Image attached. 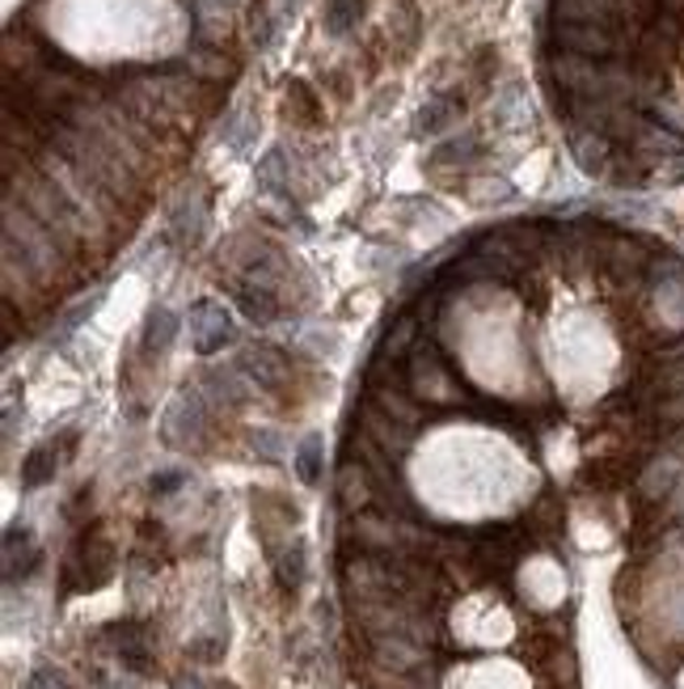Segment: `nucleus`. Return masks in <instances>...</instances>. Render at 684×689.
<instances>
[{
  "mask_svg": "<svg viewBox=\"0 0 684 689\" xmlns=\"http://www.w3.org/2000/svg\"><path fill=\"white\" fill-rule=\"evenodd\" d=\"M203 427H208V407H203V389H187L169 411H165L161 436L178 448H191L203 441Z\"/></svg>",
  "mask_w": 684,
  "mask_h": 689,
  "instance_id": "obj_1",
  "label": "nucleus"
},
{
  "mask_svg": "<svg viewBox=\"0 0 684 689\" xmlns=\"http://www.w3.org/2000/svg\"><path fill=\"white\" fill-rule=\"evenodd\" d=\"M558 43L571 56L604 59L621 52V34H613V26H596V22H558Z\"/></svg>",
  "mask_w": 684,
  "mask_h": 689,
  "instance_id": "obj_2",
  "label": "nucleus"
},
{
  "mask_svg": "<svg viewBox=\"0 0 684 689\" xmlns=\"http://www.w3.org/2000/svg\"><path fill=\"white\" fill-rule=\"evenodd\" d=\"M233 322L216 301H194L191 304V338L199 356H216L224 343H233Z\"/></svg>",
  "mask_w": 684,
  "mask_h": 689,
  "instance_id": "obj_3",
  "label": "nucleus"
},
{
  "mask_svg": "<svg viewBox=\"0 0 684 689\" xmlns=\"http://www.w3.org/2000/svg\"><path fill=\"white\" fill-rule=\"evenodd\" d=\"M406 377H411V386L418 398H436V402L457 398V377H452V368H448L436 352H414Z\"/></svg>",
  "mask_w": 684,
  "mask_h": 689,
  "instance_id": "obj_4",
  "label": "nucleus"
},
{
  "mask_svg": "<svg viewBox=\"0 0 684 689\" xmlns=\"http://www.w3.org/2000/svg\"><path fill=\"white\" fill-rule=\"evenodd\" d=\"M377 478L368 474L363 462L356 457H347L343 466H338V478H334V491H338V503L347 508V512H359V508H368L372 496H377V487H372Z\"/></svg>",
  "mask_w": 684,
  "mask_h": 689,
  "instance_id": "obj_5",
  "label": "nucleus"
},
{
  "mask_svg": "<svg viewBox=\"0 0 684 689\" xmlns=\"http://www.w3.org/2000/svg\"><path fill=\"white\" fill-rule=\"evenodd\" d=\"M242 368H246V377L254 386L274 389L283 381V373H288V359H283V352H274V347H254V352H246Z\"/></svg>",
  "mask_w": 684,
  "mask_h": 689,
  "instance_id": "obj_6",
  "label": "nucleus"
},
{
  "mask_svg": "<svg viewBox=\"0 0 684 689\" xmlns=\"http://www.w3.org/2000/svg\"><path fill=\"white\" fill-rule=\"evenodd\" d=\"M377 660H381L384 668L406 673L414 664H423V647L411 643L406 634H377Z\"/></svg>",
  "mask_w": 684,
  "mask_h": 689,
  "instance_id": "obj_7",
  "label": "nucleus"
},
{
  "mask_svg": "<svg viewBox=\"0 0 684 689\" xmlns=\"http://www.w3.org/2000/svg\"><path fill=\"white\" fill-rule=\"evenodd\" d=\"M571 153H575V162L583 174H592V178L608 174V140L596 136V132H579V136L571 140Z\"/></svg>",
  "mask_w": 684,
  "mask_h": 689,
  "instance_id": "obj_8",
  "label": "nucleus"
},
{
  "mask_svg": "<svg viewBox=\"0 0 684 689\" xmlns=\"http://www.w3.org/2000/svg\"><path fill=\"white\" fill-rule=\"evenodd\" d=\"M178 338V318L169 313V309H153L148 313V326H144V347L148 352H169V343Z\"/></svg>",
  "mask_w": 684,
  "mask_h": 689,
  "instance_id": "obj_9",
  "label": "nucleus"
},
{
  "mask_svg": "<svg viewBox=\"0 0 684 689\" xmlns=\"http://www.w3.org/2000/svg\"><path fill=\"white\" fill-rule=\"evenodd\" d=\"M322 457H326V444H322V436H304L301 448L292 453V466H296V474H301V482H322Z\"/></svg>",
  "mask_w": 684,
  "mask_h": 689,
  "instance_id": "obj_10",
  "label": "nucleus"
},
{
  "mask_svg": "<svg viewBox=\"0 0 684 689\" xmlns=\"http://www.w3.org/2000/svg\"><path fill=\"white\" fill-rule=\"evenodd\" d=\"M457 119V98H436V102H427L423 111H418V136H436V132H444L448 123Z\"/></svg>",
  "mask_w": 684,
  "mask_h": 689,
  "instance_id": "obj_11",
  "label": "nucleus"
},
{
  "mask_svg": "<svg viewBox=\"0 0 684 689\" xmlns=\"http://www.w3.org/2000/svg\"><path fill=\"white\" fill-rule=\"evenodd\" d=\"M55 462H59L55 457V444H38L26 462H22V487H43L55 474Z\"/></svg>",
  "mask_w": 684,
  "mask_h": 689,
  "instance_id": "obj_12",
  "label": "nucleus"
},
{
  "mask_svg": "<svg viewBox=\"0 0 684 689\" xmlns=\"http://www.w3.org/2000/svg\"><path fill=\"white\" fill-rule=\"evenodd\" d=\"M494 119H498V127H524L528 111H524L520 85H507V89L494 98Z\"/></svg>",
  "mask_w": 684,
  "mask_h": 689,
  "instance_id": "obj_13",
  "label": "nucleus"
},
{
  "mask_svg": "<svg viewBox=\"0 0 684 689\" xmlns=\"http://www.w3.org/2000/svg\"><path fill=\"white\" fill-rule=\"evenodd\" d=\"M676 474H681V462H672V457H663V462H655V466L647 469V478H642V491L651 499L668 496L672 487H676Z\"/></svg>",
  "mask_w": 684,
  "mask_h": 689,
  "instance_id": "obj_14",
  "label": "nucleus"
},
{
  "mask_svg": "<svg viewBox=\"0 0 684 689\" xmlns=\"http://www.w3.org/2000/svg\"><path fill=\"white\" fill-rule=\"evenodd\" d=\"M363 13V0H329L326 4V30L329 34H347Z\"/></svg>",
  "mask_w": 684,
  "mask_h": 689,
  "instance_id": "obj_15",
  "label": "nucleus"
},
{
  "mask_svg": "<svg viewBox=\"0 0 684 689\" xmlns=\"http://www.w3.org/2000/svg\"><path fill=\"white\" fill-rule=\"evenodd\" d=\"M249 444H254V453H258L262 462H283V453H288V441H283L279 427H258V432L249 436Z\"/></svg>",
  "mask_w": 684,
  "mask_h": 689,
  "instance_id": "obj_16",
  "label": "nucleus"
},
{
  "mask_svg": "<svg viewBox=\"0 0 684 689\" xmlns=\"http://www.w3.org/2000/svg\"><path fill=\"white\" fill-rule=\"evenodd\" d=\"M26 689H72V681L55 664H34L26 673Z\"/></svg>",
  "mask_w": 684,
  "mask_h": 689,
  "instance_id": "obj_17",
  "label": "nucleus"
},
{
  "mask_svg": "<svg viewBox=\"0 0 684 689\" xmlns=\"http://www.w3.org/2000/svg\"><path fill=\"white\" fill-rule=\"evenodd\" d=\"M279 579H283V588H301V579H304V546L301 542H292V551L283 554V563H279Z\"/></svg>",
  "mask_w": 684,
  "mask_h": 689,
  "instance_id": "obj_18",
  "label": "nucleus"
},
{
  "mask_svg": "<svg viewBox=\"0 0 684 689\" xmlns=\"http://www.w3.org/2000/svg\"><path fill=\"white\" fill-rule=\"evenodd\" d=\"M258 187H262V191H283V153H279V148L262 157V166H258Z\"/></svg>",
  "mask_w": 684,
  "mask_h": 689,
  "instance_id": "obj_19",
  "label": "nucleus"
},
{
  "mask_svg": "<svg viewBox=\"0 0 684 689\" xmlns=\"http://www.w3.org/2000/svg\"><path fill=\"white\" fill-rule=\"evenodd\" d=\"M411 338H414V322H397V331L384 334L381 352H402V347H406Z\"/></svg>",
  "mask_w": 684,
  "mask_h": 689,
  "instance_id": "obj_20",
  "label": "nucleus"
},
{
  "mask_svg": "<svg viewBox=\"0 0 684 689\" xmlns=\"http://www.w3.org/2000/svg\"><path fill=\"white\" fill-rule=\"evenodd\" d=\"M659 414H663V419H672V423H684V393H676L672 402H663Z\"/></svg>",
  "mask_w": 684,
  "mask_h": 689,
  "instance_id": "obj_21",
  "label": "nucleus"
},
{
  "mask_svg": "<svg viewBox=\"0 0 684 689\" xmlns=\"http://www.w3.org/2000/svg\"><path fill=\"white\" fill-rule=\"evenodd\" d=\"M182 482V469H165L161 478H153V491H173Z\"/></svg>",
  "mask_w": 684,
  "mask_h": 689,
  "instance_id": "obj_22",
  "label": "nucleus"
},
{
  "mask_svg": "<svg viewBox=\"0 0 684 689\" xmlns=\"http://www.w3.org/2000/svg\"><path fill=\"white\" fill-rule=\"evenodd\" d=\"M663 381H668V386H672V389H681V393H684V356L676 359V364H668V373H663Z\"/></svg>",
  "mask_w": 684,
  "mask_h": 689,
  "instance_id": "obj_23",
  "label": "nucleus"
}]
</instances>
